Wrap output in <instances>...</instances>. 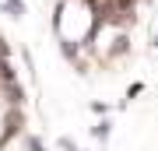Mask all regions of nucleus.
Wrapping results in <instances>:
<instances>
[{
	"instance_id": "f03ea898",
	"label": "nucleus",
	"mask_w": 158,
	"mask_h": 151,
	"mask_svg": "<svg viewBox=\"0 0 158 151\" xmlns=\"http://www.w3.org/2000/svg\"><path fill=\"white\" fill-rule=\"evenodd\" d=\"M88 109L95 112L98 120H109V112H113L116 106H113V102H102V99H91V102H88Z\"/></svg>"
},
{
	"instance_id": "20e7f679",
	"label": "nucleus",
	"mask_w": 158,
	"mask_h": 151,
	"mask_svg": "<svg viewBox=\"0 0 158 151\" xmlns=\"http://www.w3.org/2000/svg\"><path fill=\"white\" fill-rule=\"evenodd\" d=\"M25 144H28V151H46V144H42V137H28V141H25Z\"/></svg>"
},
{
	"instance_id": "7ed1b4c3",
	"label": "nucleus",
	"mask_w": 158,
	"mask_h": 151,
	"mask_svg": "<svg viewBox=\"0 0 158 151\" xmlns=\"http://www.w3.org/2000/svg\"><path fill=\"white\" fill-rule=\"evenodd\" d=\"M0 11H7L11 18H25V0H0Z\"/></svg>"
},
{
	"instance_id": "f257e3e1",
	"label": "nucleus",
	"mask_w": 158,
	"mask_h": 151,
	"mask_svg": "<svg viewBox=\"0 0 158 151\" xmlns=\"http://www.w3.org/2000/svg\"><path fill=\"white\" fill-rule=\"evenodd\" d=\"M109 137H113V120H98V123L91 127V141L106 148V144H109Z\"/></svg>"
},
{
	"instance_id": "39448f33",
	"label": "nucleus",
	"mask_w": 158,
	"mask_h": 151,
	"mask_svg": "<svg viewBox=\"0 0 158 151\" xmlns=\"http://www.w3.org/2000/svg\"><path fill=\"white\" fill-rule=\"evenodd\" d=\"M151 49H155V53H158V32H155V35H151Z\"/></svg>"
}]
</instances>
